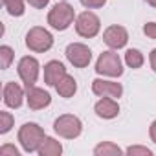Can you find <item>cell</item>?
I'll return each mask as SVG.
<instances>
[{
  "label": "cell",
  "mask_w": 156,
  "mask_h": 156,
  "mask_svg": "<svg viewBox=\"0 0 156 156\" xmlns=\"http://www.w3.org/2000/svg\"><path fill=\"white\" fill-rule=\"evenodd\" d=\"M19 143L20 147L26 151V152H39L44 138H46V132L41 125L37 123H24L20 129H19Z\"/></svg>",
  "instance_id": "obj_1"
},
{
  "label": "cell",
  "mask_w": 156,
  "mask_h": 156,
  "mask_svg": "<svg viewBox=\"0 0 156 156\" xmlns=\"http://www.w3.org/2000/svg\"><path fill=\"white\" fill-rule=\"evenodd\" d=\"M73 19H75V11H73V8L66 2V0L55 4L50 9V13H48V24L53 30H57V31L68 30L73 24Z\"/></svg>",
  "instance_id": "obj_2"
},
{
  "label": "cell",
  "mask_w": 156,
  "mask_h": 156,
  "mask_svg": "<svg viewBox=\"0 0 156 156\" xmlns=\"http://www.w3.org/2000/svg\"><path fill=\"white\" fill-rule=\"evenodd\" d=\"M53 130L64 140H75L83 132V123L73 114H62L53 121Z\"/></svg>",
  "instance_id": "obj_3"
},
{
  "label": "cell",
  "mask_w": 156,
  "mask_h": 156,
  "mask_svg": "<svg viewBox=\"0 0 156 156\" xmlns=\"http://www.w3.org/2000/svg\"><path fill=\"white\" fill-rule=\"evenodd\" d=\"M26 46L35 53H44L53 46V35L41 26H33L26 33Z\"/></svg>",
  "instance_id": "obj_4"
},
{
  "label": "cell",
  "mask_w": 156,
  "mask_h": 156,
  "mask_svg": "<svg viewBox=\"0 0 156 156\" xmlns=\"http://www.w3.org/2000/svg\"><path fill=\"white\" fill-rule=\"evenodd\" d=\"M96 72L99 75L107 77H121L123 75V64L116 51H103L96 61Z\"/></svg>",
  "instance_id": "obj_5"
},
{
  "label": "cell",
  "mask_w": 156,
  "mask_h": 156,
  "mask_svg": "<svg viewBox=\"0 0 156 156\" xmlns=\"http://www.w3.org/2000/svg\"><path fill=\"white\" fill-rule=\"evenodd\" d=\"M101 30V20L96 13L92 11H83L81 15H77L75 19V31L77 35H81L85 39H92L99 33Z\"/></svg>",
  "instance_id": "obj_6"
},
{
  "label": "cell",
  "mask_w": 156,
  "mask_h": 156,
  "mask_svg": "<svg viewBox=\"0 0 156 156\" xmlns=\"http://www.w3.org/2000/svg\"><path fill=\"white\" fill-rule=\"evenodd\" d=\"M64 55L68 59L70 64H73L75 68H87L92 61V51L87 44H81V42H72L66 46L64 50Z\"/></svg>",
  "instance_id": "obj_7"
},
{
  "label": "cell",
  "mask_w": 156,
  "mask_h": 156,
  "mask_svg": "<svg viewBox=\"0 0 156 156\" xmlns=\"http://www.w3.org/2000/svg\"><path fill=\"white\" fill-rule=\"evenodd\" d=\"M17 72H19V77L22 79V83L26 87H33L39 79V72H41V64L35 57L31 55H26L19 61V66H17Z\"/></svg>",
  "instance_id": "obj_8"
},
{
  "label": "cell",
  "mask_w": 156,
  "mask_h": 156,
  "mask_svg": "<svg viewBox=\"0 0 156 156\" xmlns=\"http://www.w3.org/2000/svg\"><path fill=\"white\" fill-rule=\"evenodd\" d=\"M103 42L110 48V50H119L125 48V44L129 42V31L119 26V24H112L103 31Z\"/></svg>",
  "instance_id": "obj_9"
},
{
  "label": "cell",
  "mask_w": 156,
  "mask_h": 156,
  "mask_svg": "<svg viewBox=\"0 0 156 156\" xmlns=\"http://www.w3.org/2000/svg\"><path fill=\"white\" fill-rule=\"evenodd\" d=\"M92 92L99 98H114V99H119L121 94H123V87L121 83H116V81H107V79H94L92 81Z\"/></svg>",
  "instance_id": "obj_10"
},
{
  "label": "cell",
  "mask_w": 156,
  "mask_h": 156,
  "mask_svg": "<svg viewBox=\"0 0 156 156\" xmlns=\"http://www.w3.org/2000/svg\"><path fill=\"white\" fill-rule=\"evenodd\" d=\"M26 101H28V107L31 110H41V108L50 107L51 96L44 88H39L33 85V87H26Z\"/></svg>",
  "instance_id": "obj_11"
},
{
  "label": "cell",
  "mask_w": 156,
  "mask_h": 156,
  "mask_svg": "<svg viewBox=\"0 0 156 156\" xmlns=\"http://www.w3.org/2000/svg\"><path fill=\"white\" fill-rule=\"evenodd\" d=\"M2 94H4V103H6V107H9V108H19V107L22 105V99L26 98L22 87H20L19 83H13V81L6 83Z\"/></svg>",
  "instance_id": "obj_12"
},
{
  "label": "cell",
  "mask_w": 156,
  "mask_h": 156,
  "mask_svg": "<svg viewBox=\"0 0 156 156\" xmlns=\"http://www.w3.org/2000/svg\"><path fill=\"white\" fill-rule=\"evenodd\" d=\"M94 112L98 114V118L103 119H114L119 114V105L114 98H101L96 105H94Z\"/></svg>",
  "instance_id": "obj_13"
},
{
  "label": "cell",
  "mask_w": 156,
  "mask_h": 156,
  "mask_svg": "<svg viewBox=\"0 0 156 156\" xmlns=\"http://www.w3.org/2000/svg\"><path fill=\"white\" fill-rule=\"evenodd\" d=\"M66 75V68L61 61H50L44 64V83L48 87H55Z\"/></svg>",
  "instance_id": "obj_14"
},
{
  "label": "cell",
  "mask_w": 156,
  "mask_h": 156,
  "mask_svg": "<svg viewBox=\"0 0 156 156\" xmlns=\"http://www.w3.org/2000/svg\"><path fill=\"white\" fill-rule=\"evenodd\" d=\"M55 90H57V94H59L61 98H66V99H68V98H72V96L77 92V81L73 79L72 75L66 73L62 79L55 85Z\"/></svg>",
  "instance_id": "obj_15"
},
{
  "label": "cell",
  "mask_w": 156,
  "mask_h": 156,
  "mask_svg": "<svg viewBox=\"0 0 156 156\" xmlns=\"http://www.w3.org/2000/svg\"><path fill=\"white\" fill-rule=\"evenodd\" d=\"M62 152V145L61 141H57L55 138H50L46 136L41 149H39V156H59Z\"/></svg>",
  "instance_id": "obj_16"
},
{
  "label": "cell",
  "mask_w": 156,
  "mask_h": 156,
  "mask_svg": "<svg viewBox=\"0 0 156 156\" xmlns=\"http://www.w3.org/2000/svg\"><path fill=\"white\" fill-rule=\"evenodd\" d=\"M143 62H145V57H143V53H141L140 50L130 48V50H127V51H125V64H127L129 68L138 70V68H141V66H143Z\"/></svg>",
  "instance_id": "obj_17"
},
{
  "label": "cell",
  "mask_w": 156,
  "mask_h": 156,
  "mask_svg": "<svg viewBox=\"0 0 156 156\" xmlns=\"http://www.w3.org/2000/svg\"><path fill=\"white\" fill-rule=\"evenodd\" d=\"M94 154L96 156H119V154H123V151L112 141H103L94 147Z\"/></svg>",
  "instance_id": "obj_18"
},
{
  "label": "cell",
  "mask_w": 156,
  "mask_h": 156,
  "mask_svg": "<svg viewBox=\"0 0 156 156\" xmlns=\"http://www.w3.org/2000/svg\"><path fill=\"white\" fill-rule=\"evenodd\" d=\"M26 0H2L4 8L8 9V13L11 17H22L24 11H26V6H24Z\"/></svg>",
  "instance_id": "obj_19"
},
{
  "label": "cell",
  "mask_w": 156,
  "mask_h": 156,
  "mask_svg": "<svg viewBox=\"0 0 156 156\" xmlns=\"http://www.w3.org/2000/svg\"><path fill=\"white\" fill-rule=\"evenodd\" d=\"M13 59H15V51L11 46H6V44L0 46V66H2V70H8Z\"/></svg>",
  "instance_id": "obj_20"
},
{
  "label": "cell",
  "mask_w": 156,
  "mask_h": 156,
  "mask_svg": "<svg viewBox=\"0 0 156 156\" xmlns=\"http://www.w3.org/2000/svg\"><path fill=\"white\" fill-rule=\"evenodd\" d=\"M13 123H15V118L11 112H6V110L0 112V134H8L11 130Z\"/></svg>",
  "instance_id": "obj_21"
},
{
  "label": "cell",
  "mask_w": 156,
  "mask_h": 156,
  "mask_svg": "<svg viewBox=\"0 0 156 156\" xmlns=\"http://www.w3.org/2000/svg\"><path fill=\"white\" fill-rule=\"evenodd\" d=\"M125 154L129 156H152V151L149 147H141V145H132L125 151Z\"/></svg>",
  "instance_id": "obj_22"
},
{
  "label": "cell",
  "mask_w": 156,
  "mask_h": 156,
  "mask_svg": "<svg viewBox=\"0 0 156 156\" xmlns=\"http://www.w3.org/2000/svg\"><path fill=\"white\" fill-rule=\"evenodd\" d=\"M79 2L87 8V9H98V8H103L107 4V0H79Z\"/></svg>",
  "instance_id": "obj_23"
},
{
  "label": "cell",
  "mask_w": 156,
  "mask_h": 156,
  "mask_svg": "<svg viewBox=\"0 0 156 156\" xmlns=\"http://www.w3.org/2000/svg\"><path fill=\"white\" fill-rule=\"evenodd\" d=\"M19 156V149L15 145H2L0 147V156Z\"/></svg>",
  "instance_id": "obj_24"
},
{
  "label": "cell",
  "mask_w": 156,
  "mask_h": 156,
  "mask_svg": "<svg viewBox=\"0 0 156 156\" xmlns=\"http://www.w3.org/2000/svg\"><path fill=\"white\" fill-rule=\"evenodd\" d=\"M143 33L149 37V39H154L156 41V22H147L143 26Z\"/></svg>",
  "instance_id": "obj_25"
},
{
  "label": "cell",
  "mask_w": 156,
  "mask_h": 156,
  "mask_svg": "<svg viewBox=\"0 0 156 156\" xmlns=\"http://www.w3.org/2000/svg\"><path fill=\"white\" fill-rule=\"evenodd\" d=\"M26 2L30 6H33L35 9H44L48 4H50V0H26Z\"/></svg>",
  "instance_id": "obj_26"
},
{
  "label": "cell",
  "mask_w": 156,
  "mask_h": 156,
  "mask_svg": "<svg viewBox=\"0 0 156 156\" xmlns=\"http://www.w3.org/2000/svg\"><path fill=\"white\" fill-rule=\"evenodd\" d=\"M149 62H151V68H152V72L156 73V48L149 53Z\"/></svg>",
  "instance_id": "obj_27"
},
{
  "label": "cell",
  "mask_w": 156,
  "mask_h": 156,
  "mask_svg": "<svg viewBox=\"0 0 156 156\" xmlns=\"http://www.w3.org/2000/svg\"><path fill=\"white\" fill-rule=\"evenodd\" d=\"M149 136H151V140L156 143V119L151 123V127H149Z\"/></svg>",
  "instance_id": "obj_28"
},
{
  "label": "cell",
  "mask_w": 156,
  "mask_h": 156,
  "mask_svg": "<svg viewBox=\"0 0 156 156\" xmlns=\"http://www.w3.org/2000/svg\"><path fill=\"white\" fill-rule=\"evenodd\" d=\"M145 2H147L149 6H152V8H156V0H145Z\"/></svg>",
  "instance_id": "obj_29"
}]
</instances>
